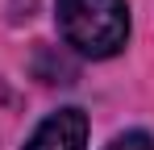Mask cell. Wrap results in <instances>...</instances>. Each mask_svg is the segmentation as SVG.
I'll return each mask as SVG.
<instances>
[{
    "instance_id": "obj_2",
    "label": "cell",
    "mask_w": 154,
    "mask_h": 150,
    "mask_svg": "<svg viewBox=\"0 0 154 150\" xmlns=\"http://www.w3.org/2000/svg\"><path fill=\"white\" fill-rule=\"evenodd\" d=\"M88 146V117L79 108H58L33 129L25 150H83Z\"/></svg>"
},
{
    "instance_id": "obj_1",
    "label": "cell",
    "mask_w": 154,
    "mask_h": 150,
    "mask_svg": "<svg viewBox=\"0 0 154 150\" xmlns=\"http://www.w3.org/2000/svg\"><path fill=\"white\" fill-rule=\"evenodd\" d=\"M58 25L63 38L92 58H108L129 38L125 0H58Z\"/></svg>"
},
{
    "instance_id": "obj_3",
    "label": "cell",
    "mask_w": 154,
    "mask_h": 150,
    "mask_svg": "<svg viewBox=\"0 0 154 150\" xmlns=\"http://www.w3.org/2000/svg\"><path fill=\"white\" fill-rule=\"evenodd\" d=\"M108 150H154V138L150 133H121Z\"/></svg>"
}]
</instances>
